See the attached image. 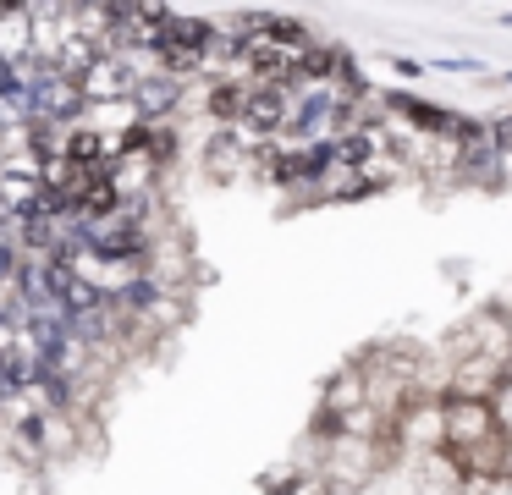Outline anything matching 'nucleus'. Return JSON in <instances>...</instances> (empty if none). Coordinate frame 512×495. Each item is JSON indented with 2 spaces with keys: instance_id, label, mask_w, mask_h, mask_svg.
<instances>
[{
  "instance_id": "obj_7",
  "label": "nucleus",
  "mask_w": 512,
  "mask_h": 495,
  "mask_svg": "<svg viewBox=\"0 0 512 495\" xmlns=\"http://www.w3.org/2000/svg\"><path fill=\"white\" fill-rule=\"evenodd\" d=\"M116 204H122V193H116V182H111L105 171L78 193V209H83V215H116Z\"/></svg>"
},
{
  "instance_id": "obj_3",
  "label": "nucleus",
  "mask_w": 512,
  "mask_h": 495,
  "mask_svg": "<svg viewBox=\"0 0 512 495\" xmlns=\"http://www.w3.org/2000/svg\"><path fill=\"white\" fill-rule=\"evenodd\" d=\"M391 110L408 116L419 132H435V138H457V143H463V132H468V116L441 110V105H430V99H413V94H391Z\"/></svg>"
},
{
  "instance_id": "obj_6",
  "label": "nucleus",
  "mask_w": 512,
  "mask_h": 495,
  "mask_svg": "<svg viewBox=\"0 0 512 495\" xmlns=\"http://www.w3.org/2000/svg\"><path fill=\"white\" fill-rule=\"evenodd\" d=\"M61 160L78 165V171H100V160H105V132H94V127L72 132L67 149H61Z\"/></svg>"
},
{
  "instance_id": "obj_9",
  "label": "nucleus",
  "mask_w": 512,
  "mask_h": 495,
  "mask_svg": "<svg viewBox=\"0 0 512 495\" xmlns=\"http://www.w3.org/2000/svg\"><path fill=\"white\" fill-rule=\"evenodd\" d=\"M138 99H144V110H166V105H177V83H155V88H138Z\"/></svg>"
},
{
  "instance_id": "obj_2",
  "label": "nucleus",
  "mask_w": 512,
  "mask_h": 495,
  "mask_svg": "<svg viewBox=\"0 0 512 495\" xmlns=\"http://www.w3.org/2000/svg\"><path fill=\"white\" fill-rule=\"evenodd\" d=\"M215 33L204 28V22H188V17H166L155 28V39H149V50L160 55V61L171 66V72H193V66L210 55Z\"/></svg>"
},
{
  "instance_id": "obj_5",
  "label": "nucleus",
  "mask_w": 512,
  "mask_h": 495,
  "mask_svg": "<svg viewBox=\"0 0 512 495\" xmlns=\"http://www.w3.org/2000/svg\"><path fill=\"white\" fill-rule=\"evenodd\" d=\"M380 149H386V138H380L375 127H358L336 143V165H342V171H369V160H375Z\"/></svg>"
},
{
  "instance_id": "obj_8",
  "label": "nucleus",
  "mask_w": 512,
  "mask_h": 495,
  "mask_svg": "<svg viewBox=\"0 0 512 495\" xmlns=\"http://www.w3.org/2000/svg\"><path fill=\"white\" fill-rule=\"evenodd\" d=\"M243 99H248V88H237V83H215V88H210V116L237 121V116H243Z\"/></svg>"
},
{
  "instance_id": "obj_4",
  "label": "nucleus",
  "mask_w": 512,
  "mask_h": 495,
  "mask_svg": "<svg viewBox=\"0 0 512 495\" xmlns=\"http://www.w3.org/2000/svg\"><path fill=\"white\" fill-rule=\"evenodd\" d=\"M287 116H292V99H287V88H276V83H259L254 94L243 99V121L259 132H281Z\"/></svg>"
},
{
  "instance_id": "obj_10",
  "label": "nucleus",
  "mask_w": 512,
  "mask_h": 495,
  "mask_svg": "<svg viewBox=\"0 0 512 495\" xmlns=\"http://www.w3.org/2000/svg\"><path fill=\"white\" fill-rule=\"evenodd\" d=\"M490 143L501 149V160L512 154V116H501V121H490Z\"/></svg>"
},
{
  "instance_id": "obj_1",
  "label": "nucleus",
  "mask_w": 512,
  "mask_h": 495,
  "mask_svg": "<svg viewBox=\"0 0 512 495\" xmlns=\"http://www.w3.org/2000/svg\"><path fill=\"white\" fill-rule=\"evenodd\" d=\"M441 446L446 451H474V446H496L501 424H496V407L474 402V396H441Z\"/></svg>"
}]
</instances>
